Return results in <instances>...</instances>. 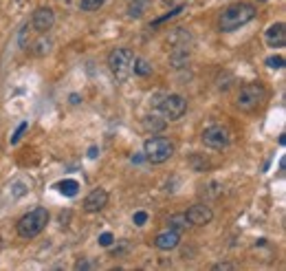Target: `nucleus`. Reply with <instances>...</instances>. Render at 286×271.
Instances as JSON below:
<instances>
[{"label": "nucleus", "mask_w": 286, "mask_h": 271, "mask_svg": "<svg viewBox=\"0 0 286 271\" xmlns=\"http://www.w3.org/2000/svg\"><path fill=\"white\" fill-rule=\"evenodd\" d=\"M255 7L249 5V2H236V5H229L220 11L218 16V31H236V29L244 27L246 23L255 18Z\"/></svg>", "instance_id": "f257e3e1"}, {"label": "nucleus", "mask_w": 286, "mask_h": 271, "mask_svg": "<svg viewBox=\"0 0 286 271\" xmlns=\"http://www.w3.org/2000/svg\"><path fill=\"white\" fill-rule=\"evenodd\" d=\"M268 99V90L262 84H246L238 90L236 95V108L242 113H253L262 108Z\"/></svg>", "instance_id": "f03ea898"}, {"label": "nucleus", "mask_w": 286, "mask_h": 271, "mask_svg": "<svg viewBox=\"0 0 286 271\" xmlns=\"http://www.w3.org/2000/svg\"><path fill=\"white\" fill-rule=\"evenodd\" d=\"M132 64H134V51L128 46H117L108 53V68L119 82L132 75Z\"/></svg>", "instance_id": "7ed1b4c3"}, {"label": "nucleus", "mask_w": 286, "mask_h": 271, "mask_svg": "<svg viewBox=\"0 0 286 271\" xmlns=\"http://www.w3.org/2000/svg\"><path fill=\"white\" fill-rule=\"evenodd\" d=\"M48 223V212L46 207H35L29 214L18 221V236L20 238H35L38 234H42L44 227Z\"/></svg>", "instance_id": "20e7f679"}, {"label": "nucleus", "mask_w": 286, "mask_h": 271, "mask_svg": "<svg viewBox=\"0 0 286 271\" xmlns=\"http://www.w3.org/2000/svg\"><path fill=\"white\" fill-rule=\"evenodd\" d=\"M176 146L167 137H152L143 143V157L150 163H165L174 155Z\"/></svg>", "instance_id": "39448f33"}, {"label": "nucleus", "mask_w": 286, "mask_h": 271, "mask_svg": "<svg viewBox=\"0 0 286 271\" xmlns=\"http://www.w3.org/2000/svg\"><path fill=\"white\" fill-rule=\"evenodd\" d=\"M156 108L165 121H178L185 115V111H187V102H185L183 95L172 93V95H165L161 102H156Z\"/></svg>", "instance_id": "423d86ee"}, {"label": "nucleus", "mask_w": 286, "mask_h": 271, "mask_svg": "<svg viewBox=\"0 0 286 271\" xmlns=\"http://www.w3.org/2000/svg\"><path fill=\"white\" fill-rule=\"evenodd\" d=\"M200 139L207 148H211V150H224V148L229 146V141H231V133H229V128L216 124V126H209V128L202 130Z\"/></svg>", "instance_id": "0eeeda50"}, {"label": "nucleus", "mask_w": 286, "mask_h": 271, "mask_svg": "<svg viewBox=\"0 0 286 271\" xmlns=\"http://www.w3.org/2000/svg\"><path fill=\"white\" fill-rule=\"evenodd\" d=\"M185 218H187L189 225L202 227V225H209V223H211L214 212H211V207H209V205H205V203H194L192 207L185 212Z\"/></svg>", "instance_id": "6e6552de"}, {"label": "nucleus", "mask_w": 286, "mask_h": 271, "mask_svg": "<svg viewBox=\"0 0 286 271\" xmlns=\"http://www.w3.org/2000/svg\"><path fill=\"white\" fill-rule=\"evenodd\" d=\"M53 24H55V14H53L51 7H40V9L33 11L31 27H33L38 33H46Z\"/></svg>", "instance_id": "1a4fd4ad"}, {"label": "nucleus", "mask_w": 286, "mask_h": 271, "mask_svg": "<svg viewBox=\"0 0 286 271\" xmlns=\"http://www.w3.org/2000/svg\"><path fill=\"white\" fill-rule=\"evenodd\" d=\"M264 40H266V45L271 46V49H284L286 46V27H284V23L271 24V27L266 29V33H264Z\"/></svg>", "instance_id": "9d476101"}, {"label": "nucleus", "mask_w": 286, "mask_h": 271, "mask_svg": "<svg viewBox=\"0 0 286 271\" xmlns=\"http://www.w3.org/2000/svg\"><path fill=\"white\" fill-rule=\"evenodd\" d=\"M108 205V192L104 190V187H97V190H92L90 194L84 199V209L90 214L95 212H101V209Z\"/></svg>", "instance_id": "9b49d317"}, {"label": "nucleus", "mask_w": 286, "mask_h": 271, "mask_svg": "<svg viewBox=\"0 0 286 271\" xmlns=\"http://www.w3.org/2000/svg\"><path fill=\"white\" fill-rule=\"evenodd\" d=\"M180 243V234L176 229H165L154 238V247L161 249V251H170V249H176Z\"/></svg>", "instance_id": "f8f14e48"}, {"label": "nucleus", "mask_w": 286, "mask_h": 271, "mask_svg": "<svg viewBox=\"0 0 286 271\" xmlns=\"http://www.w3.org/2000/svg\"><path fill=\"white\" fill-rule=\"evenodd\" d=\"M189 40H192V36H189L187 29L178 27V29H174V31L167 36L165 42L172 46V49H180V46H189Z\"/></svg>", "instance_id": "ddd939ff"}, {"label": "nucleus", "mask_w": 286, "mask_h": 271, "mask_svg": "<svg viewBox=\"0 0 286 271\" xmlns=\"http://www.w3.org/2000/svg\"><path fill=\"white\" fill-rule=\"evenodd\" d=\"M189 62V46H180V49H172L170 53V64L174 68H180Z\"/></svg>", "instance_id": "4468645a"}, {"label": "nucleus", "mask_w": 286, "mask_h": 271, "mask_svg": "<svg viewBox=\"0 0 286 271\" xmlns=\"http://www.w3.org/2000/svg\"><path fill=\"white\" fill-rule=\"evenodd\" d=\"M55 187L64 196H77V192H79V183L75 181V179H66V181H60Z\"/></svg>", "instance_id": "2eb2a0df"}, {"label": "nucleus", "mask_w": 286, "mask_h": 271, "mask_svg": "<svg viewBox=\"0 0 286 271\" xmlns=\"http://www.w3.org/2000/svg\"><path fill=\"white\" fill-rule=\"evenodd\" d=\"M132 73H134V75H139V77H145V75H150V73H152V64H150L148 60H143V58H134Z\"/></svg>", "instance_id": "dca6fc26"}, {"label": "nucleus", "mask_w": 286, "mask_h": 271, "mask_svg": "<svg viewBox=\"0 0 286 271\" xmlns=\"http://www.w3.org/2000/svg\"><path fill=\"white\" fill-rule=\"evenodd\" d=\"M148 5H150V0H132L130 7H128V16L130 18H141L143 11L148 9Z\"/></svg>", "instance_id": "f3484780"}, {"label": "nucleus", "mask_w": 286, "mask_h": 271, "mask_svg": "<svg viewBox=\"0 0 286 271\" xmlns=\"http://www.w3.org/2000/svg\"><path fill=\"white\" fill-rule=\"evenodd\" d=\"M143 128L145 130H152V135L154 133H161V130L165 128V119H158V117L150 115V117H145V119H143Z\"/></svg>", "instance_id": "a211bd4d"}, {"label": "nucleus", "mask_w": 286, "mask_h": 271, "mask_svg": "<svg viewBox=\"0 0 286 271\" xmlns=\"http://www.w3.org/2000/svg\"><path fill=\"white\" fill-rule=\"evenodd\" d=\"M167 223H170V229H176V231L185 229V227L189 225L187 218H185V214H174V216H170V221Z\"/></svg>", "instance_id": "6ab92c4d"}, {"label": "nucleus", "mask_w": 286, "mask_h": 271, "mask_svg": "<svg viewBox=\"0 0 286 271\" xmlns=\"http://www.w3.org/2000/svg\"><path fill=\"white\" fill-rule=\"evenodd\" d=\"M106 0H79V9L82 11H97Z\"/></svg>", "instance_id": "aec40b11"}, {"label": "nucleus", "mask_w": 286, "mask_h": 271, "mask_svg": "<svg viewBox=\"0 0 286 271\" xmlns=\"http://www.w3.org/2000/svg\"><path fill=\"white\" fill-rule=\"evenodd\" d=\"M132 223H134L136 227H143L145 223H148V212H143V209L134 212V216H132Z\"/></svg>", "instance_id": "412c9836"}, {"label": "nucleus", "mask_w": 286, "mask_h": 271, "mask_svg": "<svg viewBox=\"0 0 286 271\" xmlns=\"http://www.w3.org/2000/svg\"><path fill=\"white\" fill-rule=\"evenodd\" d=\"M97 240H99L101 247H110V245L114 243V236L110 234V231H104V234H99V238H97Z\"/></svg>", "instance_id": "4be33fe9"}, {"label": "nucleus", "mask_w": 286, "mask_h": 271, "mask_svg": "<svg viewBox=\"0 0 286 271\" xmlns=\"http://www.w3.org/2000/svg\"><path fill=\"white\" fill-rule=\"evenodd\" d=\"M26 128H29V124H26V121H22V124L18 126V130H16V133H13L11 143H18V141H20V139H22V135H24V130H26Z\"/></svg>", "instance_id": "5701e85b"}, {"label": "nucleus", "mask_w": 286, "mask_h": 271, "mask_svg": "<svg viewBox=\"0 0 286 271\" xmlns=\"http://www.w3.org/2000/svg\"><path fill=\"white\" fill-rule=\"evenodd\" d=\"M266 64L271 68H282V67H284V58H282V55H273V58L266 60Z\"/></svg>", "instance_id": "b1692460"}, {"label": "nucleus", "mask_w": 286, "mask_h": 271, "mask_svg": "<svg viewBox=\"0 0 286 271\" xmlns=\"http://www.w3.org/2000/svg\"><path fill=\"white\" fill-rule=\"evenodd\" d=\"M48 46H51V42H48V40H40V42H38V49H35V53H38V55L48 53Z\"/></svg>", "instance_id": "393cba45"}, {"label": "nucleus", "mask_w": 286, "mask_h": 271, "mask_svg": "<svg viewBox=\"0 0 286 271\" xmlns=\"http://www.w3.org/2000/svg\"><path fill=\"white\" fill-rule=\"evenodd\" d=\"M187 2L189 0H163V5H167V7H185Z\"/></svg>", "instance_id": "a878e982"}, {"label": "nucleus", "mask_w": 286, "mask_h": 271, "mask_svg": "<svg viewBox=\"0 0 286 271\" xmlns=\"http://www.w3.org/2000/svg\"><path fill=\"white\" fill-rule=\"evenodd\" d=\"M216 271H227V269H236V265H231V262H218V265H214Z\"/></svg>", "instance_id": "bb28decb"}, {"label": "nucleus", "mask_w": 286, "mask_h": 271, "mask_svg": "<svg viewBox=\"0 0 286 271\" xmlns=\"http://www.w3.org/2000/svg\"><path fill=\"white\" fill-rule=\"evenodd\" d=\"M75 269H90V262H88V260H79L77 265H75Z\"/></svg>", "instance_id": "cd10ccee"}, {"label": "nucleus", "mask_w": 286, "mask_h": 271, "mask_svg": "<svg viewBox=\"0 0 286 271\" xmlns=\"http://www.w3.org/2000/svg\"><path fill=\"white\" fill-rule=\"evenodd\" d=\"M79 102H82V99H79V95H70V104H79Z\"/></svg>", "instance_id": "c85d7f7f"}, {"label": "nucleus", "mask_w": 286, "mask_h": 271, "mask_svg": "<svg viewBox=\"0 0 286 271\" xmlns=\"http://www.w3.org/2000/svg\"><path fill=\"white\" fill-rule=\"evenodd\" d=\"M88 157H90V159H95V157H97V148H95V146L88 150Z\"/></svg>", "instance_id": "c756f323"}, {"label": "nucleus", "mask_w": 286, "mask_h": 271, "mask_svg": "<svg viewBox=\"0 0 286 271\" xmlns=\"http://www.w3.org/2000/svg\"><path fill=\"white\" fill-rule=\"evenodd\" d=\"M262 2H264V0H262Z\"/></svg>", "instance_id": "7c9ffc66"}]
</instances>
